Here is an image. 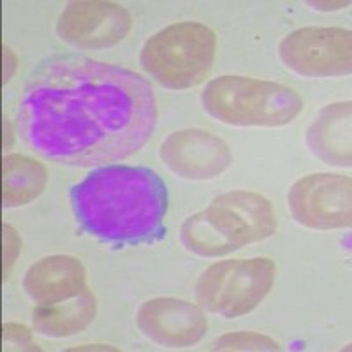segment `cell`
<instances>
[{"instance_id": "obj_2", "label": "cell", "mask_w": 352, "mask_h": 352, "mask_svg": "<svg viewBox=\"0 0 352 352\" xmlns=\"http://www.w3.org/2000/svg\"><path fill=\"white\" fill-rule=\"evenodd\" d=\"M78 228L113 247L155 243L166 234L168 190L144 166H97L69 192Z\"/></svg>"}, {"instance_id": "obj_9", "label": "cell", "mask_w": 352, "mask_h": 352, "mask_svg": "<svg viewBox=\"0 0 352 352\" xmlns=\"http://www.w3.org/2000/svg\"><path fill=\"white\" fill-rule=\"evenodd\" d=\"M204 213L236 250L266 240L276 231V215L272 203L250 190L222 194L210 203Z\"/></svg>"}, {"instance_id": "obj_12", "label": "cell", "mask_w": 352, "mask_h": 352, "mask_svg": "<svg viewBox=\"0 0 352 352\" xmlns=\"http://www.w3.org/2000/svg\"><path fill=\"white\" fill-rule=\"evenodd\" d=\"M87 272L80 259L71 256L43 257L27 270L23 289L37 305L71 300L87 289Z\"/></svg>"}, {"instance_id": "obj_5", "label": "cell", "mask_w": 352, "mask_h": 352, "mask_svg": "<svg viewBox=\"0 0 352 352\" xmlns=\"http://www.w3.org/2000/svg\"><path fill=\"white\" fill-rule=\"evenodd\" d=\"M275 275V263L266 257L220 261L201 273L196 300L206 312L234 319L252 312L266 298Z\"/></svg>"}, {"instance_id": "obj_7", "label": "cell", "mask_w": 352, "mask_h": 352, "mask_svg": "<svg viewBox=\"0 0 352 352\" xmlns=\"http://www.w3.org/2000/svg\"><path fill=\"white\" fill-rule=\"evenodd\" d=\"M292 219L308 229H344L352 224V180L344 175H308L287 194Z\"/></svg>"}, {"instance_id": "obj_3", "label": "cell", "mask_w": 352, "mask_h": 352, "mask_svg": "<svg viewBox=\"0 0 352 352\" xmlns=\"http://www.w3.org/2000/svg\"><path fill=\"white\" fill-rule=\"evenodd\" d=\"M204 111L232 127H282L303 109L300 94L275 81L247 76H219L201 92Z\"/></svg>"}, {"instance_id": "obj_13", "label": "cell", "mask_w": 352, "mask_h": 352, "mask_svg": "<svg viewBox=\"0 0 352 352\" xmlns=\"http://www.w3.org/2000/svg\"><path fill=\"white\" fill-rule=\"evenodd\" d=\"M351 100L333 102L317 113L307 131L308 150L324 164L351 168Z\"/></svg>"}, {"instance_id": "obj_6", "label": "cell", "mask_w": 352, "mask_h": 352, "mask_svg": "<svg viewBox=\"0 0 352 352\" xmlns=\"http://www.w3.org/2000/svg\"><path fill=\"white\" fill-rule=\"evenodd\" d=\"M289 71L303 78H340L352 71V34L340 27L298 28L278 44Z\"/></svg>"}, {"instance_id": "obj_10", "label": "cell", "mask_w": 352, "mask_h": 352, "mask_svg": "<svg viewBox=\"0 0 352 352\" xmlns=\"http://www.w3.org/2000/svg\"><path fill=\"white\" fill-rule=\"evenodd\" d=\"M166 168L185 180H213L231 164V150L215 134L185 129L169 134L160 144Z\"/></svg>"}, {"instance_id": "obj_1", "label": "cell", "mask_w": 352, "mask_h": 352, "mask_svg": "<svg viewBox=\"0 0 352 352\" xmlns=\"http://www.w3.org/2000/svg\"><path fill=\"white\" fill-rule=\"evenodd\" d=\"M157 122L152 85L131 69L56 53L32 69L18 100V134L64 166H106L143 148Z\"/></svg>"}, {"instance_id": "obj_4", "label": "cell", "mask_w": 352, "mask_h": 352, "mask_svg": "<svg viewBox=\"0 0 352 352\" xmlns=\"http://www.w3.org/2000/svg\"><path fill=\"white\" fill-rule=\"evenodd\" d=\"M215 50L217 37L212 28L197 21H180L146 39L140 64L160 87L188 90L208 76Z\"/></svg>"}, {"instance_id": "obj_20", "label": "cell", "mask_w": 352, "mask_h": 352, "mask_svg": "<svg viewBox=\"0 0 352 352\" xmlns=\"http://www.w3.org/2000/svg\"><path fill=\"white\" fill-rule=\"evenodd\" d=\"M90 351V349H102V351H115L113 347H108V345H100V347H78V349H72V351Z\"/></svg>"}, {"instance_id": "obj_17", "label": "cell", "mask_w": 352, "mask_h": 352, "mask_svg": "<svg viewBox=\"0 0 352 352\" xmlns=\"http://www.w3.org/2000/svg\"><path fill=\"white\" fill-rule=\"evenodd\" d=\"M213 351H280V345L273 338L261 333L240 331L228 333L213 342Z\"/></svg>"}, {"instance_id": "obj_18", "label": "cell", "mask_w": 352, "mask_h": 352, "mask_svg": "<svg viewBox=\"0 0 352 352\" xmlns=\"http://www.w3.org/2000/svg\"><path fill=\"white\" fill-rule=\"evenodd\" d=\"M4 345L6 351H39L32 338V333L16 322L4 324Z\"/></svg>"}, {"instance_id": "obj_19", "label": "cell", "mask_w": 352, "mask_h": 352, "mask_svg": "<svg viewBox=\"0 0 352 352\" xmlns=\"http://www.w3.org/2000/svg\"><path fill=\"white\" fill-rule=\"evenodd\" d=\"M2 236H4V280L11 275V270L14 266V261H16L18 254H20L21 248V240L18 236V232L11 228V226L4 224L2 226Z\"/></svg>"}, {"instance_id": "obj_14", "label": "cell", "mask_w": 352, "mask_h": 352, "mask_svg": "<svg viewBox=\"0 0 352 352\" xmlns=\"http://www.w3.org/2000/svg\"><path fill=\"white\" fill-rule=\"evenodd\" d=\"M97 303L88 289L71 300L53 305H37L34 308V328L46 336H71L83 331L96 317Z\"/></svg>"}, {"instance_id": "obj_15", "label": "cell", "mask_w": 352, "mask_h": 352, "mask_svg": "<svg viewBox=\"0 0 352 352\" xmlns=\"http://www.w3.org/2000/svg\"><path fill=\"white\" fill-rule=\"evenodd\" d=\"M48 173L41 162L27 155L11 153L2 162V203L6 208L23 206L41 196Z\"/></svg>"}, {"instance_id": "obj_8", "label": "cell", "mask_w": 352, "mask_h": 352, "mask_svg": "<svg viewBox=\"0 0 352 352\" xmlns=\"http://www.w3.org/2000/svg\"><path fill=\"white\" fill-rule=\"evenodd\" d=\"M132 27L131 12L113 2H69L56 21L62 41L80 50H104L125 39Z\"/></svg>"}, {"instance_id": "obj_11", "label": "cell", "mask_w": 352, "mask_h": 352, "mask_svg": "<svg viewBox=\"0 0 352 352\" xmlns=\"http://www.w3.org/2000/svg\"><path fill=\"white\" fill-rule=\"evenodd\" d=\"M136 324L148 340L168 349L197 344L208 328L203 308L176 298L144 301L138 310Z\"/></svg>"}, {"instance_id": "obj_16", "label": "cell", "mask_w": 352, "mask_h": 352, "mask_svg": "<svg viewBox=\"0 0 352 352\" xmlns=\"http://www.w3.org/2000/svg\"><path fill=\"white\" fill-rule=\"evenodd\" d=\"M180 240L188 252L201 257L228 256L236 250L212 224V220L204 213V210L190 215L182 224Z\"/></svg>"}]
</instances>
